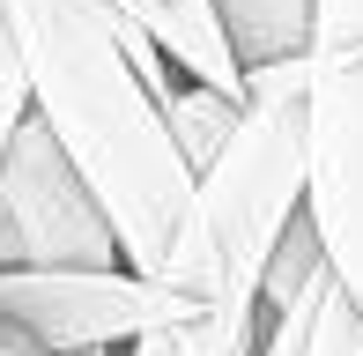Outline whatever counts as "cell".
I'll return each mask as SVG.
<instances>
[{
  "label": "cell",
  "instance_id": "cell-6",
  "mask_svg": "<svg viewBox=\"0 0 363 356\" xmlns=\"http://www.w3.org/2000/svg\"><path fill=\"white\" fill-rule=\"evenodd\" d=\"M230 38V52H238V67H267V60H296L311 45V8L319 0H208Z\"/></svg>",
  "mask_w": 363,
  "mask_h": 356
},
{
  "label": "cell",
  "instance_id": "cell-10",
  "mask_svg": "<svg viewBox=\"0 0 363 356\" xmlns=\"http://www.w3.org/2000/svg\"><path fill=\"white\" fill-rule=\"evenodd\" d=\"M0 356H52V349H38L23 327H8V319H0Z\"/></svg>",
  "mask_w": 363,
  "mask_h": 356
},
{
  "label": "cell",
  "instance_id": "cell-7",
  "mask_svg": "<svg viewBox=\"0 0 363 356\" xmlns=\"http://www.w3.org/2000/svg\"><path fill=\"white\" fill-rule=\"evenodd\" d=\"M238 111H245V96H230L216 82H193V74H178L171 96H163V119H171V141L186 149V164L201 171L208 156L223 149V134L238 126Z\"/></svg>",
  "mask_w": 363,
  "mask_h": 356
},
{
  "label": "cell",
  "instance_id": "cell-5",
  "mask_svg": "<svg viewBox=\"0 0 363 356\" xmlns=\"http://www.w3.org/2000/svg\"><path fill=\"white\" fill-rule=\"evenodd\" d=\"M111 260L126 252L104 201L52 141V126L30 111L0 156V267H111Z\"/></svg>",
  "mask_w": 363,
  "mask_h": 356
},
{
  "label": "cell",
  "instance_id": "cell-11",
  "mask_svg": "<svg viewBox=\"0 0 363 356\" xmlns=\"http://www.w3.org/2000/svg\"><path fill=\"white\" fill-rule=\"evenodd\" d=\"M119 356H178V342L171 334H141V342H126Z\"/></svg>",
  "mask_w": 363,
  "mask_h": 356
},
{
  "label": "cell",
  "instance_id": "cell-3",
  "mask_svg": "<svg viewBox=\"0 0 363 356\" xmlns=\"http://www.w3.org/2000/svg\"><path fill=\"white\" fill-rule=\"evenodd\" d=\"M304 216L363 312V0H319L304 45Z\"/></svg>",
  "mask_w": 363,
  "mask_h": 356
},
{
  "label": "cell",
  "instance_id": "cell-8",
  "mask_svg": "<svg viewBox=\"0 0 363 356\" xmlns=\"http://www.w3.org/2000/svg\"><path fill=\"white\" fill-rule=\"evenodd\" d=\"M296 356H363V312L349 304V289L334 282V267L319 282V304H311V327L296 342Z\"/></svg>",
  "mask_w": 363,
  "mask_h": 356
},
{
  "label": "cell",
  "instance_id": "cell-4",
  "mask_svg": "<svg viewBox=\"0 0 363 356\" xmlns=\"http://www.w3.org/2000/svg\"><path fill=\"white\" fill-rule=\"evenodd\" d=\"M201 304L148 267H0V319L23 327L38 349H126L141 334L193 327Z\"/></svg>",
  "mask_w": 363,
  "mask_h": 356
},
{
  "label": "cell",
  "instance_id": "cell-1",
  "mask_svg": "<svg viewBox=\"0 0 363 356\" xmlns=\"http://www.w3.org/2000/svg\"><path fill=\"white\" fill-rule=\"evenodd\" d=\"M0 8L30 67V111L52 126V141L104 201L126 267L156 274L193 193V164L171 141L156 96L163 82L148 89L134 38L89 0H0Z\"/></svg>",
  "mask_w": 363,
  "mask_h": 356
},
{
  "label": "cell",
  "instance_id": "cell-2",
  "mask_svg": "<svg viewBox=\"0 0 363 356\" xmlns=\"http://www.w3.org/2000/svg\"><path fill=\"white\" fill-rule=\"evenodd\" d=\"M304 208V52L245 74V111L223 149L193 171L186 216L156 274L186 289L201 312L178 327V356H252L267 334V252Z\"/></svg>",
  "mask_w": 363,
  "mask_h": 356
},
{
  "label": "cell",
  "instance_id": "cell-9",
  "mask_svg": "<svg viewBox=\"0 0 363 356\" xmlns=\"http://www.w3.org/2000/svg\"><path fill=\"white\" fill-rule=\"evenodd\" d=\"M30 119V67H23V45L8 30V8H0V156H8L15 126Z\"/></svg>",
  "mask_w": 363,
  "mask_h": 356
}]
</instances>
